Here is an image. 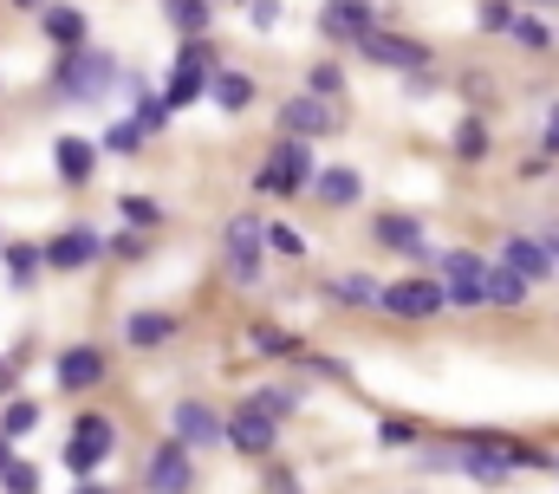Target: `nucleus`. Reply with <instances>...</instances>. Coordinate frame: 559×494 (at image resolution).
<instances>
[{
  "label": "nucleus",
  "mask_w": 559,
  "mask_h": 494,
  "mask_svg": "<svg viewBox=\"0 0 559 494\" xmlns=\"http://www.w3.org/2000/svg\"><path fill=\"white\" fill-rule=\"evenodd\" d=\"M455 469H462L468 482H508V469H514V449H508V456H488V449H462V456H455Z\"/></svg>",
  "instance_id": "obj_23"
},
{
  "label": "nucleus",
  "mask_w": 559,
  "mask_h": 494,
  "mask_svg": "<svg viewBox=\"0 0 559 494\" xmlns=\"http://www.w3.org/2000/svg\"><path fill=\"white\" fill-rule=\"evenodd\" d=\"M319 33L365 46V39L378 33V26H371V0H325V7H319Z\"/></svg>",
  "instance_id": "obj_7"
},
{
  "label": "nucleus",
  "mask_w": 559,
  "mask_h": 494,
  "mask_svg": "<svg viewBox=\"0 0 559 494\" xmlns=\"http://www.w3.org/2000/svg\"><path fill=\"white\" fill-rule=\"evenodd\" d=\"M143 482H150V494H189V482H195V469H189V443H163V449L150 456Z\"/></svg>",
  "instance_id": "obj_10"
},
{
  "label": "nucleus",
  "mask_w": 559,
  "mask_h": 494,
  "mask_svg": "<svg viewBox=\"0 0 559 494\" xmlns=\"http://www.w3.org/2000/svg\"><path fill=\"white\" fill-rule=\"evenodd\" d=\"M481 26L488 33H514V7L508 0H481Z\"/></svg>",
  "instance_id": "obj_34"
},
{
  "label": "nucleus",
  "mask_w": 559,
  "mask_h": 494,
  "mask_svg": "<svg viewBox=\"0 0 559 494\" xmlns=\"http://www.w3.org/2000/svg\"><path fill=\"white\" fill-rule=\"evenodd\" d=\"M33 430H39V403H33V397H13V403L0 410V436L13 443V436H33Z\"/></svg>",
  "instance_id": "obj_27"
},
{
  "label": "nucleus",
  "mask_w": 559,
  "mask_h": 494,
  "mask_svg": "<svg viewBox=\"0 0 559 494\" xmlns=\"http://www.w3.org/2000/svg\"><path fill=\"white\" fill-rule=\"evenodd\" d=\"M111 79H118V59H111V52L79 46V52H66V66H59V98L92 105V98H105V92H111Z\"/></svg>",
  "instance_id": "obj_1"
},
{
  "label": "nucleus",
  "mask_w": 559,
  "mask_h": 494,
  "mask_svg": "<svg viewBox=\"0 0 559 494\" xmlns=\"http://www.w3.org/2000/svg\"><path fill=\"white\" fill-rule=\"evenodd\" d=\"M436 280L449 286V306H488V260L468 247H449L436 260Z\"/></svg>",
  "instance_id": "obj_3"
},
{
  "label": "nucleus",
  "mask_w": 559,
  "mask_h": 494,
  "mask_svg": "<svg viewBox=\"0 0 559 494\" xmlns=\"http://www.w3.org/2000/svg\"><path fill=\"white\" fill-rule=\"evenodd\" d=\"M248 20H254L261 33H274V26H280V0H254V7H248Z\"/></svg>",
  "instance_id": "obj_38"
},
{
  "label": "nucleus",
  "mask_w": 559,
  "mask_h": 494,
  "mask_svg": "<svg viewBox=\"0 0 559 494\" xmlns=\"http://www.w3.org/2000/svg\"><path fill=\"white\" fill-rule=\"evenodd\" d=\"M52 377H59L66 390H92V384L105 377V352H92V345H72V352L52 365Z\"/></svg>",
  "instance_id": "obj_17"
},
{
  "label": "nucleus",
  "mask_w": 559,
  "mask_h": 494,
  "mask_svg": "<svg viewBox=\"0 0 559 494\" xmlns=\"http://www.w3.org/2000/svg\"><path fill=\"white\" fill-rule=\"evenodd\" d=\"M13 7H20V13H46V0H13Z\"/></svg>",
  "instance_id": "obj_41"
},
{
  "label": "nucleus",
  "mask_w": 559,
  "mask_h": 494,
  "mask_svg": "<svg viewBox=\"0 0 559 494\" xmlns=\"http://www.w3.org/2000/svg\"><path fill=\"white\" fill-rule=\"evenodd\" d=\"M79 494H105V489H79Z\"/></svg>",
  "instance_id": "obj_44"
},
{
  "label": "nucleus",
  "mask_w": 559,
  "mask_h": 494,
  "mask_svg": "<svg viewBox=\"0 0 559 494\" xmlns=\"http://www.w3.org/2000/svg\"><path fill=\"white\" fill-rule=\"evenodd\" d=\"M449 306V286L436 280V273H423V280H391L384 286V313L391 319H436Z\"/></svg>",
  "instance_id": "obj_4"
},
{
  "label": "nucleus",
  "mask_w": 559,
  "mask_h": 494,
  "mask_svg": "<svg viewBox=\"0 0 559 494\" xmlns=\"http://www.w3.org/2000/svg\"><path fill=\"white\" fill-rule=\"evenodd\" d=\"M169 430H176V443H189V449L228 443V423H222L209 403H176V410H169Z\"/></svg>",
  "instance_id": "obj_9"
},
{
  "label": "nucleus",
  "mask_w": 559,
  "mask_h": 494,
  "mask_svg": "<svg viewBox=\"0 0 559 494\" xmlns=\"http://www.w3.org/2000/svg\"><path fill=\"white\" fill-rule=\"evenodd\" d=\"M0 489H7V494H39V475H33L26 462H13V469L0 475Z\"/></svg>",
  "instance_id": "obj_35"
},
{
  "label": "nucleus",
  "mask_w": 559,
  "mask_h": 494,
  "mask_svg": "<svg viewBox=\"0 0 559 494\" xmlns=\"http://www.w3.org/2000/svg\"><path fill=\"white\" fill-rule=\"evenodd\" d=\"M143 137H150V130H143L138 118H118L111 130H105V137H98V143H105L111 156H138V150H143Z\"/></svg>",
  "instance_id": "obj_29"
},
{
  "label": "nucleus",
  "mask_w": 559,
  "mask_h": 494,
  "mask_svg": "<svg viewBox=\"0 0 559 494\" xmlns=\"http://www.w3.org/2000/svg\"><path fill=\"white\" fill-rule=\"evenodd\" d=\"M7 469H13V456H7V436H0V475H7Z\"/></svg>",
  "instance_id": "obj_42"
},
{
  "label": "nucleus",
  "mask_w": 559,
  "mask_h": 494,
  "mask_svg": "<svg viewBox=\"0 0 559 494\" xmlns=\"http://www.w3.org/2000/svg\"><path fill=\"white\" fill-rule=\"evenodd\" d=\"M371 235H378V247L411 254V260H429V254H436V247L423 242V222H417V215H378V228H371Z\"/></svg>",
  "instance_id": "obj_15"
},
{
  "label": "nucleus",
  "mask_w": 559,
  "mask_h": 494,
  "mask_svg": "<svg viewBox=\"0 0 559 494\" xmlns=\"http://www.w3.org/2000/svg\"><path fill=\"white\" fill-rule=\"evenodd\" d=\"M280 130H286V137H325V130H332V98H319V92L286 98V105H280Z\"/></svg>",
  "instance_id": "obj_12"
},
{
  "label": "nucleus",
  "mask_w": 559,
  "mask_h": 494,
  "mask_svg": "<svg viewBox=\"0 0 559 494\" xmlns=\"http://www.w3.org/2000/svg\"><path fill=\"white\" fill-rule=\"evenodd\" d=\"M209 98H215L222 111H248V105H254V79L222 66V72H215V85H209Z\"/></svg>",
  "instance_id": "obj_21"
},
{
  "label": "nucleus",
  "mask_w": 559,
  "mask_h": 494,
  "mask_svg": "<svg viewBox=\"0 0 559 494\" xmlns=\"http://www.w3.org/2000/svg\"><path fill=\"white\" fill-rule=\"evenodd\" d=\"M501 260H508L514 273H527V280H547L559 267V247L540 242V235H514V242H501Z\"/></svg>",
  "instance_id": "obj_14"
},
{
  "label": "nucleus",
  "mask_w": 559,
  "mask_h": 494,
  "mask_svg": "<svg viewBox=\"0 0 559 494\" xmlns=\"http://www.w3.org/2000/svg\"><path fill=\"white\" fill-rule=\"evenodd\" d=\"M228 443H235V449H248V456H267V449H274V416H267V410H254V403H248V410H235V416H228Z\"/></svg>",
  "instance_id": "obj_16"
},
{
  "label": "nucleus",
  "mask_w": 559,
  "mask_h": 494,
  "mask_svg": "<svg viewBox=\"0 0 559 494\" xmlns=\"http://www.w3.org/2000/svg\"><path fill=\"white\" fill-rule=\"evenodd\" d=\"M554 469H559V462H554Z\"/></svg>",
  "instance_id": "obj_46"
},
{
  "label": "nucleus",
  "mask_w": 559,
  "mask_h": 494,
  "mask_svg": "<svg viewBox=\"0 0 559 494\" xmlns=\"http://www.w3.org/2000/svg\"><path fill=\"white\" fill-rule=\"evenodd\" d=\"M124 339H131V345H169V339H176V319H169V313H138V319L124 326Z\"/></svg>",
  "instance_id": "obj_26"
},
{
  "label": "nucleus",
  "mask_w": 559,
  "mask_h": 494,
  "mask_svg": "<svg viewBox=\"0 0 559 494\" xmlns=\"http://www.w3.org/2000/svg\"><path fill=\"white\" fill-rule=\"evenodd\" d=\"M0 254H7V242H0Z\"/></svg>",
  "instance_id": "obj_45"
},
{
  "label": "nucleus",
  "mask_w": 559,
  "mask_h": 494,
  "mask_svg": "<svg viewBox=\"0 0 559 494\" xmlns=\"http://www.w3.org/2000/svg\"><path fill=\"white\" fill-rule=\"evenodd\" d=\"M7 273H13V286H26V280H39V267H46V247L39 242H7Z\"/></svg>",
  "instance_id": "obj_25"
},
{
  "label": "nucleus",
  "mask_w": 559,
  "mask_h": 494,
  "mask_svg": "<svg viewBox=\"0 0 559 494\" xmlns=\"http://www.w3.org/2000/svg\"><path fill=\"white\" fill-rule=\"evenodd\" d=\"M111 443H118V436H111V423H105V416H79V423H72V436H66V456H59V462H66V475H92V469L111 456Z\"/></svg>",
  "instance_id": "obj_5"
},
{
  "label": "nucleus",
  "mask_w": 559,
  "mask_h": 494,
  "mask_svg": "<svg viewBox=\"0 0 559 494\" xmlns=\"http://www.w3.org/2000/svg\"><path fill=\"white\" fill-rule=\"evenodd\" d=\"M488 306H527V273H514L508 260L488 267Z\"/></svg>",
  "instance_id": "obj_22"
},
{
  "label": "nucleus",
  "mask_w": 559,
  "mask_h": 494,
  "mask_svg": "<svg viewBox=\"0 0 559 494\" xmlns=\"http://www.w3.org/2000/svg\"><path fill=\"white\" fill-rule=\"evenodd\" d=\"M261 254H267V222L235 215V222L222 228V260H228V280L254 286V280H261Z\"/></svg>",
  "instance_id": "obj_2"
},
{
  "label": "nucleus",
  "mask_w": 559,
  "mask_h": 494,
  "mask_svg": "<svg viewBox=\"0 0 559 494\" xmlns=\"http://www.w3.org/2000/svg\"><path fill=\"white\" fill-rule=\"evenodd\" d=\"M92 163H98V143H92V137H59V143H52V169H59L66 183H85Z\"/></svg>",
  "instance_id": "obj_18"
},
{
  "label": "nucleus",
  "mask_w": 559,
  "mask_h": 494,
  "mask_svg": "<svg viewBox=\"0 0 559 494\" xmlns=\"http://www.w3.org/2000/svg\"><path fill=\"white\" fill-rule=\"evenodd\" d=\"M209 85H215V66H189V59H176L169 79H163V105H169V111H189L195 98H209Z\"/></svg>",
  "instance_id": "obj_11"
},
{
  "label": "nucleus",
  "mask_w": 559,
  "mask_h": 494,
  "mask_svg": "<svg viewBox=\"0 0 559 494\" xmlns=\"http://www.w3.org/2000/svg\"><path fill=\"white\" fill-rule=\"evenodd\" d=\"M514 46H527V52H547V46H554L547 20H514Z\"/></svg>",
  "instance_id": "obj_32"
},
{
  "label": "nucleus",
  "mask_w": 559,
  "mask_h": 494,
  "mask_svg": "<svg viewBox=\"0 0 559 494\" xmlns=\"http://www.w3.org/2000/svg\"><path fill=\"white\" fill-rule=\"evenodd\" d=\"M455 156H468V163H475V156H488V124H481V118L455 124Z\"/></svg>",
  "instance_id": "obj_30"
},
{
  "label": "nucleus",
  "mask_w": 559,
  "mask_h": 494,
  "mask_svg": "<svg viewBox=\"0 0 559 494\" xmlns=\"http://www.w3.org/2000/svg\"><path fill=\"white\" fill-rule=\"evenodd\" d=\"M248 403H254V410H267V416H293V403H299V397H293V390H254V397H248Z\"/></svg>",
  "instance_id": "obj_33"
},
{
  "label": "nucleus",
  "mask_w": 559,
  "mask_h": 494,
  "mask_svg": "<svg viewBox=\"0 0 559 494\" xmlns=\"http://www.w3.org/2000/svg\"><path fill=\"white\" fill-rule=\"evenodd\" d=\"M163 13H169V26H182L189 39H202V26H209V0H163Z\"/></svg>",
  "instance_id": "obj_28"
},
{
  "label": "nucleus",
  "mask_w": 559,
  "mask_h": 494,
  "mask_svg": "<svg viewBox=\"0 0 559 494\" xmlns=\"http://www.w3.org/2000/svg\"><path fill=\"white\" fill-rule=\"evenodd\" d=\"M124 215H131L138 228H150V222H156V202H143V196H124Z\"/></svg>",
  "instance_id": "obj_39"
},
{
  "label": "nucleus",
  "mask_w": 559,
  "mask_h": 494,
  "mask_svg": "<svg viewBox=\"0 0 559 494\" xmlns=\"http://www.w3.org/2000/svg\"><path fill=\"white\" fill-rule=\"evenodd\" d=\"M534 7H559V0H534Z\"/></svg>",
  "instance_id": "obj_43"
},
{
  "label": "nucleus",
  "mask_w": 559,
  "mask_h": 494,
  "mask_svg": "<svg viewBox=\"0 0 559 494\" xmlns=\"http://www.w3.org/2000/svg\"><path fill=\"white\" fill-rule=\"evenodd\" d=\"M547 156H559V105L547 111Z\"/></svg>",
  "instance_id": "obj_40"
},
{
  "label": "nucleus",
  "mask_w": 559,
  "mask_h": 494,
  "mask_svg": "<svg viewBox=\"0 0 559 494\" xmlns=\"http://www.w3.org/2000/svg\"><path fill=\"white\" fill-rule=\"evenodd\" d=\"M325 293L345 299V306H384V286L365 280V273H338V280H325Z\"/></svg>",
  "instance_id": "obj_24"
},
{
  "label": "nucleus",
  "mask_w": 559,
  "mask_h": 494,
  "mask_svg": "<svg viewBox=\"0 0 559 494\" xmlns=\"http://www.w3.org/2000/svg\"><path fill=\"white\" fill-rule=\"evenodd\" d=\"M98 254H105V242H98L92 228H66V235H52V242H46V267L79 273V267H92Z\"/></svg>",
  "instance_id": "obj_13"
},
{
  "label": "nucleus",
  "mask_w": 559,
  "mask_h": 494,
  "mask_svg": "<svg viewBox=\"0 0 559 494\" xmlns=\"http://www.w3.org/2000/svg\"><path fill=\"white\" fill-rule=\"evenodd\" d=\"M312 189H319V202H325V209H352V202L365 196V183H358V169H345V163H332V169H319V176H312Z\"/></svg>",
  "instance_id": "obj_19"
},
{
  "label": "nucleus",
  "mask_w": 559,
  "mask_h": 494,
  "mask_svg": "<svg viewBox=\"0 0 559 494\" xmlns=\"http://www.w3.org/2000/svg\"><path fill=\"white\" fill-rule=\"evenodd\" d=\"M254 345H261L267 358H280V352H293V339H286V332H274V326H254Z\"/></svg>",
  "instance_id": "obj_37"
},
{
  "label": "nucleus",
  "mask_w": 559,
  "mask_h": 494,
  "mask_svg": "<svg viewBox=\"0 0 559 494\" xmlns=\"http://www.w3.org/2000/svg\"><path fill=\"white\" fill-rule=\"evenodd\" d=\"M267 247H274L280 260H299V254H306V235L286 228V222H274V228H267Z\"/></svg>",
  "instance_id": "obj_31"
},
{
  "label": "nucleus",
  "mask_w": 559,
  "mask_h": 494,
  "mask_svg": "<svg viewBox=\"0 0 559 494\" xmlns=\"http://www.w3.org/2000/svg\"><path fill=\"white\" fill-rule=\"evenodd\" d=\"M319 169H312V150L299 143V137H286V143H274V156H267V169H261V189L267 196H293V189H306Z\"/></svg>",
  "instance_id": "obj_6"
},
{
  "label": "nucleus",
  "mask_w": 559,
  "mask_h": 494,
  "mask_svg": "<svg viewBox=\"0 0 559 494\" xmlns=\"http://www.w3.org/2000/svg\"><path fill=\"white\" fill-rule=\"evenodd\" d=\"M358 52H365L371 66H391V72H423V66H429V46H423V39H404V33H371Z\"/></svg>",
  "instance_id": "obj_8"
},
{
  "label": "nucleus",
  "mask_w": 559,
  "mask_h": 494,
  "mask_svg": "<svg viewBox=\"0 0 559 494\" xmlns=\"http://www.w3.org/2000/svg\"><path fill=\"white\" fill-rule=\"evenodd\" d=\"M312 92H319V98H338V92H345V72H338V66H312Z\"/></svg>",
  "instance_id": "obj_36"
},
{
  "label": "nucleus",
  "mask_w": 559,
  "mask_h": 494,
  "mask_svg": "<svg viewBox=\"0 0 559 494\" xmlns=\"http://www.w3.org/2000/svg\"><path fill=\"white\" fill-rule=\"evenodd\" d=\"M39 26H46V39H52V46H66V52H79V46H85V13H79V7H46V13H39Z\"/></svg>",
  "instance_id": "obj_20"
}]
</instances>
